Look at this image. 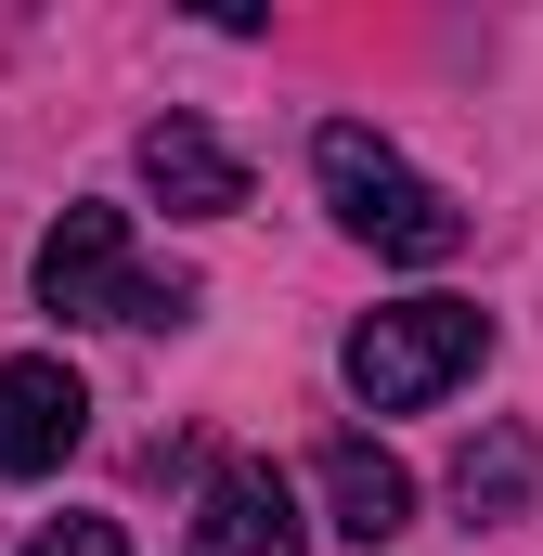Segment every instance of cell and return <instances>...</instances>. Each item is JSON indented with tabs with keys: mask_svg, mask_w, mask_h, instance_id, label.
I'll return each instance as SVG.
<instances>
[{
	"mask_svg": "<svg viewBox=\"0 0 543 556\" xmlns=\"http://www.w3.org/2000/svg\"><path fill=\"white\" fill-rule=\"evenodd\" d=\"M311 181H324V207H337L376 260H414V273H427V260L466 247V207L414 168L402 142H376L363 117H324V130H311Z\"/></svg>",
	"mask_w": 543,
	"mask_h": 556,
	"instance_id": "obj_1",
	"label": "cell"
},
{
	"mask_svg": "<svg viewBox=\"0 0 543 556\" xmlns=\"http://www.w3.org/2000/svg\"><path fill=\"white\" fill-rule=\"evenodd\" d=\"M479 363H492V311H479V298H389V311H363L350 350H337V376H350L363 415H427V402L466 389Z\"/></svg>",
	"mask_w": 543,
	"mask_h": 556,
	"instance_id": "obj_2",
	"label": "cell"
},
{
	"mask_svg": "<svg viewBox=\"0 0 543 556\" xmlns=\"http://www.w3.org/2000/svg\"><path fill=\"white\" fill-rule=\"evenodd\" d=\"M39 311H65V324H181L194 285L130 260V207H65L39 233Z\"/></svg>",
	"mask_w": 543,
	"mask_h": 556,
	"instance_id": "obj_3",
	"label": "cell"
},
{
	"mask_svg": "<svg viewBox=\"0 0 543 556\" xmlns=\"http://www.w3.org/2000/svg\"><path fill=\"white\" fill-rule=\"evenodd\" d=\"M181 556H311V518H298V479L272 453H233L207 466L194 518H181Z\"/></svg>",
	"mask_w": 543,
	"mask_h": 556,
	"instance_id": "obj_4",
	"label": "cell"
},
{
	"mask_svg": "<svg viewBox=\"0 0 543 556\" xmlns=\"http://www.w3.org/2000/svg\"><path fill=\"white\" fill-rule=\"evenodd\" d=\"M78 440H91L78 363H65V350H13V363H0V479H52Z\"/></svg>",
	"mask_w": 543,
	"mask_h": 556,
	"instance_id": "obj_5",
	"label": "cell"
},
{
	"mask_svg": "<svg viewBox=\"0 0 543 556\" xmlns=\"http://www.w3.org/2000/svg\"><path fill=\"white\" fill-rule=\"evenodd\" d=\"M311 492H324V531L363 544V556L414 531V466L376 453V440H324V453H311Z\"/></svg>",
	"mask_w": 543,
	"mask_h": 556,
	"instance_id": "obj_6",
	"label": "cell"
},
{
	"mask_svg": "<svg viewBox=\"0 0 543 556\" xmlns=\"http://www.w3.org/2000/svg\"><path fill=\"white\" fill-rule=\"evenodd\" d=\"M142 194H155L168 220H233V207H247V155L207 130V117H155V130H142Z\"/></svg>",
	"mask_w": 543,
	"mask_h": 556,
	"instance_id": "obj_7",
	"label": "cell"
},
{
	"mask_svg": "<svg viewBox=\"0 0 543 556\" xmlns=\"http://www.w3.org/2000/svg\"><path fill=\"white\" fill-rule=\"evenodd\" d=\"M531 479H543L531 427H479V440L453 453V505H466V518H518V505H531Z\"/></svg>",
	"mask_w": 543,
	"mask_h": 556,
	"instance_id": "obj_8",
	"label": "cell"
},
{
	"mask_svg": "<svg viewBox=\"0 0 543 556\" xmlns=\"http://www.w3.org/2000/svg\"><path fill=\"white\" fill-rule=\"evenodd\" d=\"M26 556H130V531H117V518H52Z\"/></svg>",
	"mask_w": 543,
	"mask_h": 556,
	"instance_id": "obj_9",
	"label": "cell"
}]
</instances>
